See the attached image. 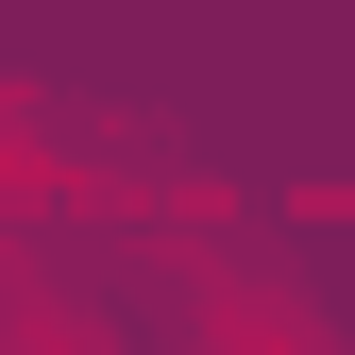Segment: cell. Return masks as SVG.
I'll return each instance as SVG.
<instances>
[]
</instances>
